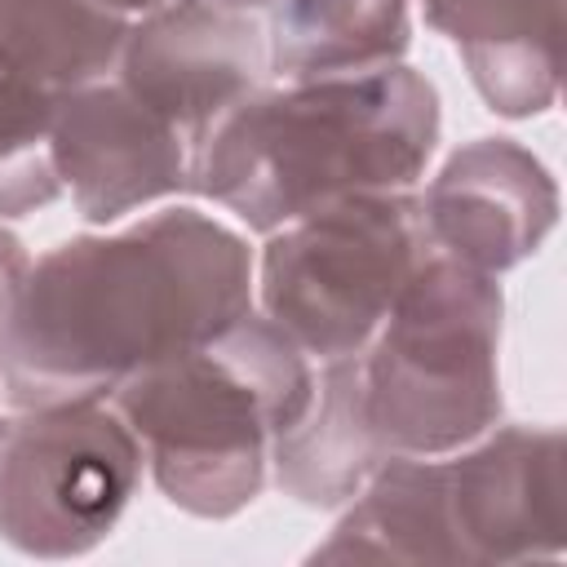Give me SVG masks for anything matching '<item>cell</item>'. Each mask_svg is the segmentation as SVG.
<instances>
[{
    "label": "cell",
    "instance_id": "6da1fadb",
    "mask_svg": "<svg viewBox=\"0 0 567 567\" xmlns=\"http://www.w3.org/2000/svg\"><path fill=\"white\" fill-rule=\"evenodd\" d=\"M252 310V252L195 208H164L111 235H75L27 266L0 323L9 408L111 399Z\"/></svg>",
    "mask_w": 567,
    "mask_h": 567
},
{
    "label": "cell",
    "instance_id": "7a4b0ae2",
    "mask_svg": "<svg viewBox=\"0 0 567 567\" xmlns=\"http://www.w3.org/2000/svg\"><path fill=\"white\" fill-rule=\"evenodd\" d=\"M439 146V89L408 62L248 93L199 146L190 190L270 235L332 199L412 190Z\"/></svg>",
    "mask_w": 567,
    "mask_h": 567
},
{
    "label": "cell",
    "instance_id": "3957f363",
    "mask_svg": "<svg viewBox=\"0 0 567 567\" xmlns=\"http://www.w3.org/2000/svg\"><path fill=\"white\" fill-rule=\"evenodd\" d=\"M315 363L257 310L146 363L111 390L159 496L190 518H235L270 478V443L306 412Z\"/></svg>",
    "mask_w": 567,
    "mask_h": 567
},
{
    "label": "cell",
    "instance_id": "277c9868",
    "mask_svg": "<svg viewBox=\"0 0 567 567\" xmlns=\"http://www.w3.org/2000/svg\"><path fill=\"white\" fill-rule=\"evenodd\" d=\"M496 275L430 252L359 350L368 425L390 456H447L501 416Z\"/></svg>",
    "mask_w": 567,
    "mask_h": 567
},
{
    "label": "cell",
    "instance_id": "5b68a950",
    "mask_svg": "<svg viewBox=\"0 0 567 567\" xmlns=\"http://www.w3.org/2000/svg\"><path fill=\"white\" fill-rule=\"evenodd\" d=\"M430 252L412 190L346 195L266 235L252 266V310L310 363L346 359L372 341Z\"/></svg>",
    "mask_w": 567,
    "mask_h": 567
},
{
    "label": "cell",
    "instance_id": "8992f818",
    "mask_svg": "<svg viewBox=\"0 0 567 567\" xmlns=\"http://www.w3.org/2000/svg\"><path fill=\"white\" fill-rule=\"evenodd\" d=\"M142 443L106 399L13 408L0 439V540L27 558H80L128 509Z\"/></svg>",
    "mask_w": 567,
    "mask_h": 567
},
{
    "label": "cell",
    "instance_id": "52a82bcc",
    "mask_svg": "<svg viewBox=\"0 0 567 567\" xmlns=\"http://www.w3.org/2000/svg\"><path fill=\"white\" fill-rule=\"evenodd\" d=\"M563 430L492 425L439 456V496L456 567L563 558Z\"/></svg>",
    "mask_w": 567,
    "mask_h": 567
},
{
    "label": "cell",
    "instance_id": "ba28073f",
    "mask_svg": "<svg viewBox=\"0 0 567 567\" xmlns=\"http://www.w3.org/2000/svg\"><path fill=\"white\" fill-rule=\"evenodd\" d=\"M266 75V27L221 0H164L137 13L115 62V80L164 115L195 155Z\"/></svg>",
    "mask_w": 567,
    "mask_h": 567
},
{
    "label": "cell",
    "instance_id": "9c48e42d",
    "mask_svg": "<svg viewBox=\"0 0 567 567\" xmlns=\"http://www.w3.org/2000/svg\"><path fill=\"white\" fill-rule=\"evenodd\" d=\"M49 159L75 213L93 226L182 195L195 177V146L115 75L53 102Z\"/></svg>",
    "mask_w": 567,
    "mask_h": 567
},
{
    "label": "cell",
    "instance_id": "30bf717a",
    "mask_svg": "<svg viewBox=\"0 0 567 567\" xmlns=\"http://www.w3.org/2000/svg\"><path fill=\"white\" fill-rule=\"evenodd\" d=\"M416 199L430 248L483 275L527 261L558 221L549 168L514 137L465 142Z\"/></svg>",
    "mask_w": 567,
    "mask_h": 567
},
{
    "label": "cell",
    "instance_id": "8fae6325",
    "mask_svg": "<svg viewBox=\"0 0 567 567\" xmlns=\"http://www.w3.org/2000/svg\"><path fill=\"white\" fill-rule=\"evenodd\" d=\"M425 22L447 35L478 89L505 120L554 106L563 71V0H421Z\"/></svg>",
    "mask_w": 567,
    "mask_h": 567
},
{
    "label": "cell",
    "instance_id": "7c38bea8",
    "mask_svg": "<svg viewBox=\"0 0 567 567\" xmlns=\"http://www.w3.org/2000/svg\"><path fill=\"white\" fill-rule=\"evenodd\" d=\"M385 456L368 425L359 354H346L319 363L306 412L270 443V474L297 505L341 509Z\"/></svg>",
    "mask_w": 567,
    "mask_h": 567
},
{
    "label": "cell",
    "instance_id": "4fadbf2b",
    "mask_svg": "<svg viewBox=\"0 0 567 567\" xmlns=\"http://www.w3.org/2000/svg\"><path fill=\"white\" fill-rule=\"evenodd\" d=\"M128 22L102 0H0V75L62 97L115 75Z\"/></svg>",
    "mask_w": 567,
    "mask_h": 567
},
{
    "label": "cell",
    "instance_id": "5bb4252c",
    "mask_svg": "<svg viewBox=\"0 0 567 567\" xmlns=\"http://www.w3.org/2000/svg\"><path fill=\"white\" fill-rule=\"evenodd\" d=\"M408 0H270L266 58L279 80L350 75L403 62Z\"/></svg>",
    "mask_w": 567,
    "mask_h": 567
},
{
    "label": "cell",
    "instance_id": "9a60e30c",
    "mask_svg": "<svg viewBox=\"0 0 567 567\" xmlns=\"http://www.w3.org/2000/svg\"><path fill=\"white\" fill-rule=\"evenodd\" d=\"M53 102L58 97L0 75V217H27L62 195L49 159Z\"/></svg>",
    "mask_w": 567,
    "mask_h": 567
},
{
    "label": "cell",
    "instance_id": "2e32d148",
    "mask_svg": "<svg viewBox=\"0 0 567 567\" xmlns=\"http://www.w3.org/2000/svg\"><path fill=\"white\" fill-rule=\"evenodd\" d=\"M27 266H31V257H27L22 239L0 226V323H4V315H9V301H13V292H18V284H22V275H27ZM0 399H4V390H0Z\"/></svg>",
    "mask_w": 567,
    "mask_h": 567
},
{
    "label": "cell",
    "instance_id": "e0dca14e",
    "mask_svg": "<svg viewBox=\"0 0 567 567\" xmlns=\"http://www.w3.org/2000/svg\"><path fill=\"white\" fill-rule=\"evenodd\" d=\"M102 4H111V9H120L124 18H137V13H146V9H159L164 0H102Z\"/></svg>",
    "mask_w": 567,
    "mask_h": 567
},
{
    "label": "cell",
    "instance_id": "ac0fdd59",
    "mask_svg": "<svg viewBox=\"0 0 567 567\" xmlns=\"http://www.w3.org/2000/svg\"><path fill=\"white\" fill-rule=\"evenodd\" d=\"M221 4H230V9H244V13H266V4H270V0H221Z\"/></svg>",
    "mask_w": 567,
    "mask_h": 567
},
{
    "label": "cell",
    "instance_id": "d6986e66",
    "mask_svg": "<svg viewBox=\"0 0 567 567\" xmlns=\"http://www.w3.org/2000/svg\"><path fill=\"white\" fill-rule=\"evenodd\" d=\"M0 439H4V416H0Z\"/></svg>",
    "mask_w": 567,
    "mask_h": 567
}]
</instances>
